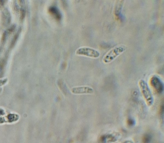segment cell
Masks as SVG:
<instances>
[{"mask_svg":"<svg viewBox=\"0 0 164 143\" xmlns=\"http://www.w3.org/2000/svg\"><path fill=\"white\" fill-rule=\"evenodd\" d=\"M49 13L56 20H59L62 17L61 14L59 10L55 7H50L49 9Z\"/></svg>","mask_w":164,"mask_h":143,"instance_id":"cell-7","label":"cell"},{"mask_svg":"<svg viewBox=\"0 0 164 143\" xmlns=\"http://www.w3.org/2000/svg\"><path fill=\"white\" fill-rule=\"evenodd\" d=\"M139 85L147 104L148 106H151L154 102V98L147 82L144 80L141 79L139 81Z\"/></svg>","mask_w":164,"mask_h":143,"instance_id":"cell-1","label":"cell"},{"mask_svg":"<svg viewBox=\"0 0 164 143\" xmlns=\"http://www.w3.org/2000/svg\"><path fill=\"white\" fill-rule=\"evenodd\" d=\"M14 8H15V10L17 11L19 9V8L17 4H15V6H14Z\"/></svg>","mask_w":164,"mask_h":143,"instance_id":"cell-14","label":"cell"},{"mask_svg":"<svg viewBox=\"0 0 164 143\" xmlns=\"http://www.w3.org/2000/svg\"><path fill=\"white\" fill-rule=\"evenodd\" d=\"M151 140V136L149 134L144 135L143 138L144 143H149Z\"/></svg>","mask_w":164,"mask_h":143,"instance_id":"cell-9","label":"cell"},{"mask_svg":"<svg viewBox=\"0 0 164 143\" xmlns=\"http://www.w3.org/2000/svg\"><path fill=\"white\" fill-rule=\"evenodd\" d=\"M7 32L5 31L2 35L1 39V41L2 43H4L6 40L7 37Z\"/></svg>","mask_w":164,"mask_h":143,"instance_id":"cell-11","label":"cell"},{"mask_svg":"<svg viewBox=\"0 0 164 143\" xmlns=\"http://www.w3.org/2000/svg\"><path fill=\"white\" fill-rule=\"evenodd\" d=\"M71 92L76 94H92L94 92L93 89L90 87L88 86L79 87L73 88Z\"/></svg>","mask_w":164,"mask_h":143,"instance_id":"cell-5","label":"cell"},{"mask_svg":"<svg viewBox=\"0 0 164 143\" xmlns=\"http://www.w3.org/2000/svg\"><path fill=\"white\" fill-rule=\"evenodd\" d=\"M125 47L123 46H117L112 49L103 58V61L105 63H108L115 59L118 56L125 50Z\"/></svg>","mask_w":164,"mask_h":143,"instance_id":"cell-2","label":"cell"},{"mask_svg":"<svg viewBox=\"0 0 164 143\" xmlns=\"http://www.w3.org/2000/svg\"><path fill=\"white\" fill-rule=\"evenodd\" d=\"M2 20L3 24L7 25L9 24L11 20L10 13L8 9H6L4 11L2 15Z\"/></svg>","mask_w":164,"mask_h":143,"instance_id":"cell-6","label":"cell"},{"mask_svg":"<svg viewBox=\"0 0 164 143\" xmlns=\"http://www.w3.org/2000/svg\"><path fill=\"white\" fill-rule=\"evenodd\" d=\"M150 83L156 91L158 94H161L164 90V85L158 77L154 76L151 79Z\"/></svg>","mask_w":164,"mask_h":143,"instance_id":"cell-4","label":"cell"},{"mask_svg":"<svg viewBox=\"0 0 164 143\" xmlns=\"http://www.w3.org/2000/svg\"><path fill=\"white\" fill-rule=\"evenodd\" d=\"M21 28H19L18 31L17 32V33L14 36V38H13L12 41H11V43L10 44V48H13V47L15 46V43H16L17 41L18 38L19 36V34L21 33Z\"/></svg>","mask_w":164,"mask_h":143,"instance_id":"cell-8","label":"cell"},{"mask_svg":"<svg viewBox=\"0 0 164 143\" xmlns=\"http://www.w3.org/2000/svg\"><path fill=\"white\" fill-rule=\"evenodd\" d=\"M76 54L95 58L99 57L100 55V52L97 50L90 48L86 47L79 49L76 51Z\"/></svg>","mask_w":164,"mask_h":143,"instance_id":"cell-3","label":"cell"},{"mask_svg":"<svg viewBox=\"0 0 164 143\" xmlns=\"http://www.w3.org/2000/svg\"><path fill=\"white\" fill-rule=\"evenodd\" d=\"M16 26L15 25H13L11 26L8 30V32L11 33L14 32L16 29Z\"/></svg>","mask_w":164,"mask_h":143,"instance_id":"cell-12","label":"cell"},{"mask_svg":"<svg viewBox=\"0 0 164 143\" xmlns=\"http://www.w3.org/2000/svg\"><path fill=\"white\" fill-rule=\"evenodd\" d=\"M26 12L25 10L23 8H21L20 9V19L23 20L25 16Z\"/></svg>","mask_w":164,"mask_h":143,"instance_id":"cell-10","label":"cell"},{"mask_svg":"<svg viewBox=\"0 0 164 143\" xmlns=\"http://www.w3.org/2000/svg\"><path fill=\"white\" fill-rule=\"evenodd\" d=\"M4 3H5V1L4 0H0V8L4 6Z\"/></svg>","mask_w":164,"mask_h":143,"instance_id":"cell-13","label":"cell"}]
</instances>
